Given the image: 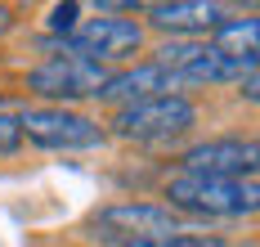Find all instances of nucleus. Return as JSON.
<instances>
[{
	"label": "nucleus",
	"instance_id": "nucleus-10",
	"mask_svg": "<svg viewBox=\"0 0 260 247\" xmlns=\"http://www.w3.org/2000/svg\"><path fill=\"white\" fill-rule=\"evenodd\" d=\"M256 32H260L256 14H247V18H229L224 14V23L211 32L207 45H215L220 54L238 58V63H256Z\"/></svg>",
	"mask_w": 260,
	"mask_h": 247
},
{
	"label": "nucleus",
	"instance_id": "nucleus-5",
	"mask_svg": "<svg viewBox=\"0 0 260 247\" xmlns=\"http://www.w3.org/2000/svg\"><path fill=\"white\" fill-rule=\"evenodd\" d=\"M180 229H184V216H175L166 202H144V198L108 202L99 211H90V220H85V234L104 238L108 247L139 243V238H166V234H180Z\"/></svg>",
	"mask_w": 260,
	"mask_h": 247
},
{
	"label": "nucleus",
	"instance_id": "nucleus-2",
	"mask_svg": "<svg viewBox=\"0 0 260 247\" xmlns=\"http://www.w3.org/2000/svg\"><path fill=\"white\" fill-rule=\"evenodd\" d=\"M198 121H202V108L188 95H153V99H139L126 108H112L104 131L126 144H171V139L188 135Z\"/></svg>",
	"mask_w": 260,
	"mask_h": 247
},
{
	"label": "nucleus",
	"instance_id": "nucleus-7",
	"mask_svg": "<svg viewBox=\"0 0 260 247\" xmlns=\"http://www.w3.org/2000/svg\"><path fill=\"white\" fill-rule=\"evenodd\" d=\"M256 139L247 135H220V139H198L193 148L180 153L184 175H215V180H256Z\"/></svg>",
	"mask_w": 260,
	"mask_h": 247
},
{
	"label": "nucleus",
	"instance_id": "nucleus-9",
	"mask_svg": "<svg viewBox=\"0 0 260 247\" xmlns=\"http://www.w3.org/2000/svg\"><path fill=\"white\" fill-rule=\"evenodd\" d=\"M153 95H184L171 72H161L157 63L139 58L121 72H112L99 90V104H112V108H126V104H139V99H153Z\"/></svg>",
	"mask_w": 260,
	"mask_h": 247
},
{
	"label": "nucleus",
	"instance_id": "nucleus-4",
	"mask_svg": "<svg viewBox=\"0 0 260 247\" xmlns=\"http://www.w3.org/2000/svg\"><path fill=\"white\" fill-rule=\"evenodd\" d=\"M63 54L90 58L112 72V63H130L135 54H148V27L139 18H117V14H99V18H81L77 27L58 41Z\"/></svg>",
	"mask_w": 260,
	"mask_h": 247
},
{
	"label": "nucleus",
	"instance_id": "nucleus-13",
	"mask_svg": "<svg viewBox=\"0 0 260 247\" xmlns=\"http://www.w3.org/2000/svg\"><path fill=\"white\" fill-rule=\"evenodd\" d=\"M23 148V135H18V121L0 112V158H14Z\"/></svg>",
	"mask_w": 260,
	"mask_h": 247
},
{
	"label": "nucleus",
	"instance_id": "nucleus-8",
	"mask_svg": "<svg viewBox=\"0 0 260 247\" xmlns=\"http://www.w3.org/2000/svg\"><path fill=\"white\" fill-rule=\"evenodd\" d=\"M144 27L166 32L171 41H202L224 23V5L211 0H166V5H144Z\"/></svg>",
	"mask_w": 260,
	"mask_h": 247
},
{
	"label": "nucleus",
	"instance_id": "nucleus-14",
	"mask_svg": "<svg viewBox=\"0 0 260 247\" xmlns=\"http://www.w3.org/2000/svg\"><path fill=\"white\" fill-rule=\"evenodd\" d=\"M9 27H14V9H9V5H0V36H5Z\"/></svg>",
	"mask_w": 260,
	"mask_h": 247
},
{
	"label": "nucleus",
	"instance_id": "nucleus-12",
	"mask_svg": "<svg viewBox=\"0 0 260 247\" xmlns=\"http://www.w3.org/2000/svg\"><path fill=\"white\" fill-rule=\"evenodd\" d=\"M77 23H81V5L77 0H63V5H50V9H45V27H50L58 41L77 27Z\"/></svg>",
	"mask_w": 260,
	"mask_h": 247
},
{
	"label": "nucleus",
	"instance_id": "nucleus-1",
	"mask_svg": "<svg viewBox=\"0 0 260 247\" xmlns=\"http://www.w3.org/2000/svg\"><path fill=\"white\" fill-rule=\"evenodd\" d=\"M166 207L175 216H202V220H242L256 216L260 189L256 180H215V175H171L166 180Z\"/></svg>",
	"mask_w": 260,
	"mask_h": 247
},
{
	"label": "nucleus",
	"instance_id": "nucleus-11",
	"mask_svg": "<svg viewBox=\"0 0 260 247\" xmlns=\"http://www.w3.org/2000/svg\"><path fill=\"white\" fill-rule=\"evenodd\" d=\"M121 247H224L220 238H211V234H166V238H139V243H121Z\"/></svg>",
	"mask_w": 260,
	"mask_h": 247
},
{
	"label": "nucleus",
	"instance_id": "nucleus-6",
	"mask_svg": "<svg viewBox=\"0 0 260 247\" xmlns=\"http://www.w3.org/2000/svg\"><path fill=\"white\" fill-rule=\"evenodd\" d=\"M108 77H112V72L99 68V63H90V58L50 54V58H41V63L23 77V85L36 95V99H45L50 108H72V104H81V99H99V90H104Z\"/></svg>",
	"mask_w": 260,
	"mask_h": 247
},
{
	"label": "nucleus",
	"instance_id": "nucleus-3",
	"mask_svg": "<svg viewBox=\"0 0 260 247\" xmlns=\"http://www.w3.org/2000/svg\"><path fill=\"white\" fill-rule=\"evenodd\" d=\"M18 135L23 144H36L41 153H94L108 144V131L99 117H85L77 108H50V104H27L18 108Z\"/></svg>",
	"mask_w": 260,
	"mask_h": 247
}]
</instances>
